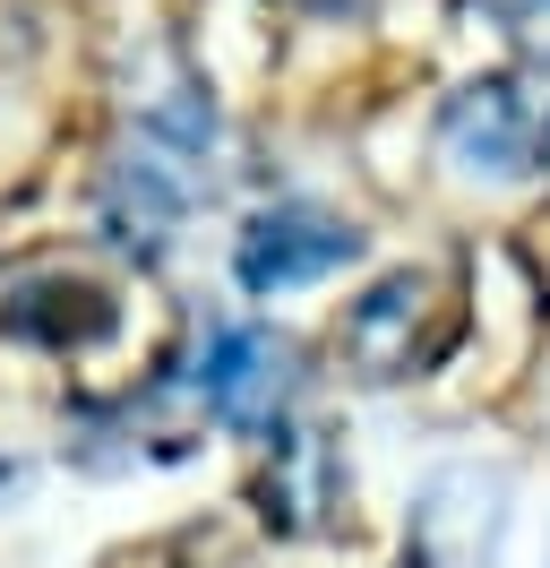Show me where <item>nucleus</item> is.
I'll return each mask as SVG.
<instances>
[{
    "mask_svg": "<svg viewBox=\"0 0 550 568\" xmlns=\"http://www.w3.org/2000/svg\"><path fill=\"white\" fill-rule=\"evenodd\" d=\"M465 336V293L447 267H396L344 311V362L361 379H412L439 371Z\"/></svg>",
    "mask_w": 550,
    "mask_h": 568,
    "instance_id": "obj_1",
    "label": "nucleus"
},
{
    "mask_svg": "<svg viewBox=\"0 0 550 568\" xmlns=\"http://www.w3.org/2000/svg\"><path fill=\"white\" fill-rule=\"evenodd\" d=\"M508 534V474L499 465H439L412 491L405 542L421 568H490Z\"/></svg>",
    "mask_w": 550,
    "mask_h": 568,
    "instance_id": "obj_2",
    "label": "nucleus"
},
{
    "mask_svg": "<svg viewBox=\"0 0 550 568\" xmlns=\"http://www.w3.org/2000/svg\"><path fill=\"white\" fill-rule=\"evenodd\" d=\"M439 146H447L456 173L508 181V173H524V155H533V112H524V95H516L508 78H473L465 95H447Z\"/></svg>",
    "mask_w": 550,
    "mask_h": 568,
    "instance_id": "obj_3",
    "label": "nucleus"
},
{
    "mask_svg": "<svg viewBox=\"0 0 550 568\" xmlns=\"http://www.w3.org/2000/svg\"><path fill=\"white\" fill-rule=\"evenodd\" d=\"M353 250H361L353 224H336V215H318V207H275L241 233V284L249 293H284V284H309V276H327V267H344Z\"/></svg>",
    "mask_w": 550,
    "mask_h": 568,
    "instance_id": "obj_4",
    "label": "nucleus"
},
{
    "mask_svg": "<svg viewBox=\"0 0 550 568\" xmlns=\"http://www.w3.org/2000/svg\"><path fill=\"white\" fill-rule=\"evenodd\" d=\"M284 396H293V345H284L275 327H233V336L215 345V362H206V405H215V423L275 430Z\"/></svg>",
    "mask_w": 550,
    "mask_h": 568,
    "instance_id": "obj_5",
    "label": "nucleus"
},
{
    "mask_svg": "<svg viewBox=\"0 0 550 568\" xmlns=\"http://www.w3.org/2000/svg\"><path fill=\"white\" fill-rule=\"evenodd\" d=\"M112 233L130 250H164V233H172V190L146 164H121L112 173Z\"/></svg>",
    "mask_w": 550,
    "mask_h": 568,
    "instance_id": "obj_6",
    "label": "nucleus"
},
{
    "mask_svg": "<svg viewBox=\"0 0 550 568\" xmlns=\"http://www.w3.org/2000/svg\"><path fill=\"white\" fill-rule=\"evenodd\" d=\"M508 36L524 61H550V0H508Z\"/></svg>",
    "mask_w": 550,
    "mask_h": 568,
    "instance_id": "obj_7",
    "label": "nucleus"
},
{
    "mask_svg": "<svg viewBox=\"0 0 550 568\" xmlns=\"http://www.w3.org/2000/svg\"><path fill=\"white\" fill-rule=\"evenodd\" d=\"M533 146H542V164H550V121H542V130H533Z\"/></svg>",
    "mask_w": 550,
    "mask_h": 568,
    "instance_id": "obj_8",
    "label": "nucleus"
}]
</instances>
